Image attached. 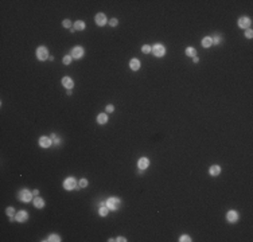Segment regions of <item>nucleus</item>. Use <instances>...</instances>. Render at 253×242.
Wrapping results in <instances>:
<instances>
[{
    "mask_svg": "<svg viewBox=\"0 0 253 242\" xmlns=\"http://www.w3.org/2000/svg\"><path fill=\"white\" fill-rule=\"evenodd\" d=\"M33 191H30L27 190V188H23V190H20L18 192V199L19 201H22L24 202V203H28L31 199H33Z\"/></svg>",
    "mask_w": 253,
    "mask_h": 242,
    "instance_id": "1",
    "label": "nucleus"
},
{
    "mask_svg": "<svg viewBox=\"0 0 253 242\" xmlns=\"http://www.w3.org/2000/svg\"><path fill=\"white\" fill-rule=\"evenodd\" d=\"M120 203H121V201L119 198H116V196H110V198H108V201H107V207L109 210H112V211H116V210H119V207H120Z\"/></svg>",
    "mask_w": 253,
    "mask_h": 242,
    "instance_id": "2",
    "label": "nucleus"
},
{
    "mask_svg": "<svg viewBox=\"0 0 253 242\" xmlns=\"http://www.w3.org/2000/svg\"><path fill=\"white\" fill-rule=\"evenodd\" d=\"M152 54L155 55V57H158V58H162L163 55L166 54V48H164V46L162 43H156V44H154L152 46Z\"/></svg>",
    "mask_w": 253,
    "mask_h": 242,
    "instance_id": "3",
    "label": "nucleus"
},
{
    "mask_svg": "<svg viewBox=\"0 0 253 242\" xmlns=\"http://www.w3.org/2000/svg\"><path fill=\"white\" fill-rule=\"evenodd\" d=\"M63 187L67 191L74 190V188L77 187V180L74 179L73 176H69V178H66V179L63 180Z\"/></svg>",
    "mask_w": 253,
    "mask_h": 242,
    "instance_id": "4",
    "label": "nucleus"
},
{
    "mask_svg": "<svg viewBox=\"0 0 253 242\" xmlns=\"http://www.w3.org/2000/svg\"><path fill=\"white\" fill-rule=\"evenodd\" d=\"M37 58L39 59V61H46L47 58H50L47 48L44 47V46H39V47L37 48Z\"/></svg>",
    "mask_w": 253,
    "mask_h": 242,
    "instance_id": "5",
    "label": "nucleus"
},
{
    "mask_svg": "<svg viewBox=\"0 0 253 242\" xmlns=\"http://www.w3.org/2000/svg\"><path fill=\"white\" fill-rule=\"evenodd\" d=\"M250 24H252V20L248 16H242V18L238 19V27L242 30H248L250 28Z\"/></svg>",
    "mask_w": 253,
    "mask_h": 242,
    "instance_id": "6",
    "label": "nucleus"
},
{
    "mask_svg": "<svg viewBox=\"0 0 253 242\" xmlns=\"http://www.w3.org/2000/svg\"><path fill=\"white\" fill-rule=\"evenodd\" d=\"M84 54H85V50L81 46H76V47L71 50V58H74V59H81L82 57H84Z\"/></svg>",
    "mask_w": 253,
    "mask_h": 242,
    "instance_id": "7",
    "label": "nucleus"
},
{
    "mask_svg": "<svg viewBox=\"0 0 253 242\" xmlns=\"http://www.w3.org/2000/svg\"><path fill=\"white\" fill-rule=\"evenodd\" d=\"M94 20H96V24H97V26H100V27H101V26H105V24H107V22H108L107 15L103 14V12H98V14L96 15Z\"/></svg>",
    "mask_w": 253,
    "mask_h": 242,
    "instance_id": "8",
    "label": "nucleus"
},
{
    "mask_svg": "<svg viewBox=\"0 0 253 242\" xmlns=\"http://www.w3.org/2000/svg\"><path fill=\"white\" fill-rule=\"evenodd\" d=\"M38 143H39V147H42V148H49V147H51L53 140L50 139V137H46V136H42V137H39V140H38Z\"/></svg>",
    "mask_w": 253,
    "mask_h": 242,
    "instance_id": "9",
    "label": "nucleus"
},
{
    "mask_svg": "<svg viewBox=\"0 0 253 242\" xmlns=\"http://www.w3.org/2000/svg\"><path fill=\"white\" fill-rule=\"evenodd\" d=\"M238 218H240V215L236 210H230V211L226 214V219H227V222H230V223H236V222L238 221Z\"/></svg>",
    "mask_w": 253,
    "mask_h": 242,
    "instance_id": "10",
    "label": "nucleus"
},
{
    "mask_svg": "<svg viewBox=\"0 0 253 242\" xmlns=\"http://www.w3.org/2000/svg\"><path fill=\"white\" fill-rule=\"evenodd\" d=\"M150 167V159L148 158H140L139 161H137V168L141 169V171H144V169H147Z\"/></svg>",
    "mask_w": 253,
    "mask_h": 242,
    "instance_id": "11",
    "label": "nucleus"
},
{
    "mask_svg": "<svg viewBox=\"0 0 253 242\" xmlns=\"http://www.w3.org/2000/svg\"><path fill=\"white\" fill-rule=\"evenodd\" d=\"M27 218H28V213H27V211H24V210H22V211L16 213V215H15V219L18 221V222H26Z\"/></svg>",
    "mask_w": 253,
    "mask_h": 242,
    "instance_id": "12",
    "label": "nucleus"
},
{
    "mask_svg": "<svg viewBox=\"0 0 253 242\" xmlns=\"http://www.w3.org/2000/svg\"><path fill=\"white\" fill-rule=\"evenodd\" d=\"M62 85L65 86L66 89H73L74 88V81L73 78H70V77H63L62 78Z\"/></svg>",
    "mask_w": 253,
    "mask_h": 242,
    "instance_id": "13",
    "label": "nucleus"
},
{
    "mask_svg": "<svg viewBox=\"0 0 253 242\" xmlns=\"http://www.w3.org/2000/svg\"><path fill=\"white\" fill-rule=\"evenodd\" d=\"M129 67H131V70H133V71H137V70L140 69V61L137 58H133L129 61Z\"/></svg>",
    "mask_w": 253,
    "mask_h": 242,
    "instance_id": "14",
    "label": "nucleus"
},
{
    "mask_svg": "<svg viewBox=\"0 0 253 242\" xmlns=\"http://www.w3.org/2000/svg\"><path fill=\"white\" fill-rule=\"evenodd\" d=\"M33 202H34V206H35L37 209H43L44 207V199L40 198V196H35Z\"/></svg>",
    "mask_w": 253,
    "mask_h": 242,
    "instance_id": "15",
    "label": "nucleus"
},
{
    "mask_svg": "<svg viewBox=\"0 0 253 242\" xmlns=\"http://www.w3.org/2000/svg\"><path fill=\"white\" fill-rule=\"evenodd\" d=\"M209 174L211 176H218L221 174V167H220V165H217V164L211 165V167H210V169H209Z\"/></svg>",
    "mask_w": 253,
    "mask_h": 242,
    "instance_id": "16",
    "label": "nucleus"
},
{
    "mask_svg": "<svg viewBox=\"0 0 253 242\" xmlns=\"http://www.w3.org/2000/svg\"><path fill=\"white\" fill-rule=\"evenodd\" d=\"M97 122H98L100 125H104L108 122V114L105 113H100L98 116H97Z\"/></svg>",
    "mask_w": 253,
    "mask_h": 242,
    "instance_id": "17",
    "label": "nucleus"
},
{
    "mask_svg": "<svg viewBox=\"0 0 253 242\" xmlns=\"http://www.w3.org/2000/svg\"><path fill=\"white\" fill-rule=\"evenodd\" d=\"M201 44H202V47H205V48H209V47H211V46H213V42H211V38H210V37H206V38H203V39H202V42H201Z\"/></svg>",
    "mask_w": 253,
    "mask_h": 242,
    "instance_id": "18",
    "label": "nucleus"
},
{
    "mask_svg": "<svg viewBox=\"0 0 253 242\" xmlns=\"http://www.w3.org/2000/svg\"><path fill=\"white\" fill-rule=\"evenodd\" d=\"M85 28H86V24H85V22H82V20H77V22L74 23V30L84 31Z\"/></svg>",
    "mask_w": 253,
    "mask_h": 242,
    "instance_id": "19",
    "label": "nucleus"
},
{
    "mask_svg": "<svg viewBox=\"0 0 253 242\" xmlns=\"http://www.w3.org/2000/svg\"><path fill=\"white\" fill-rule=\"evenodd\" d=\"M186 55L187 57H190V58H194V57H197V50H195L194 47H187L186 48Z\"/></svg>",
    "mask_w": 253,
    "mask_h": 242,
    "instance_id": "20",
    "label": "nucleus"
},
{
    "mask_svg": "<svg viewBox=\"0 0 253 242\" xmlns=\"http://www.w3.org/2000/svg\"><path fill=\"white\" fill-rule=\"evenodd\" d=\"M46 241H50V242H61L62 239H61V237H59L58 234H51V235H49V238L46 239Z\"/></svg>",
    "mask_w": 253,
    "mask_h": 242,
    "instance_id": "21",
    "label": "nucleus"
},
{
    "mask_svg": "<svg viewBox=\"0 0 253 242\" xmlns=\"http://www.w3.org/2000/svg\"><path fill=\"white\" fill-rule=\"evenodd\" d=\"M108 211H109V209H108L107 206H100L98 214H100L101 216H107V215H108Z\"/></svg>",
    "mask_w": 253,
    "mask_h": 242,
    "instance_id": "22",
    "label": "nucleus"
},
{
    "mask_svg": "<svg viewBox=\"0 0 253 242\" xmlns=\"http://www.w3.org/2000/svg\"><path fill=\"white\" fill-rule=\"evenodd\" d=\"M6 214H7L8 216H15V215H16L14 207H7V210H6Z\"/></svg>",
    "mask_w": 253,
    "mask_h": 242,
    "instance_id": "23",
    "label": "nucleus"
},
{
    "mask_svg": "<svg viewBox=\"0 0 253 242\" xmlns=\"http://www.w3.org/2000/svg\"><path fill=\"white\" fill-rule=\"evenodd\" d=\"M141 51H143L144 54H150V53L152 51V47H151V46H148V44H144L143 47H141Z\"/></svg>",
    "mask_w": 253,
    "mask_h": 242,
    "instance_id": "24",
    "label": "nucleus"
},
{
    "mask_svg": "<svg viewBox=\"0 0 253 242\" xmlns=\"http://www.w3.org/2000/svg\"><path fill=\"white\" fill-rule=\"evenodd\" d=\"M221 40H222V38H221L220 35H214V37L211 38V42H213V44H220Z\"/></svg>",
    "mask_w": 253,
    "mask_h": 242,
    "instance_id": "25",
    "label": "nucleus"
},
{
    "mask_svg": "<svg viewBox=\"0 0 253 242\" xmlns=\"http://www.w3.org/2000/svg\"><path fill=\"white\" fill-rule=\"evenodd\" d=\"M179 242H191V237L190 235H180Z\"/></svg>",
    "mask_w": 253,
    "mask_h": 242,
    "instance_id": "26",
    "label": "nucleus"
},
{
    "mask_svg": "<svg viewBox=\"0 0 253 242\" xmlns=\"http://www.w3.org/2000/svg\"><path fill=\"white\" fill-rule=\"evenodd\" d=\"M51 140H53V143H54L55 145H58V144L61 143V139H59V137L55 135V133H53V135H51Z\"/></svg>",
    "mask_w": 253,
    "mask_h": 242,
    "instance_id": "27",
    "label": "nucleus"
},
{
    "mask_svg": "<svg viewBox=\"0 0 253 242\" xmlns=\"http://www.w3.org/2000/svg\"><path fill=\"white\" fill-rule=\"evenodd\" d=\"M71 24H73V23L70 22L69 19H65V20L62 22V26L65 27V28H71Z\"/></svg>",
    "mask_w": 253,
    "mask_h": 242,
    "instance_id": "28",
    "label": "nucleus"
},
{
    "mask_svg": "<svg viewBox=\"0 0 253 242\" xmlns=\"http://www.w3.org/2000/svg\"><path fill=\"white\" fill-rule=\"evenodd\" d=\"M71 55H65V57H63V63H65V65H70V63H71Z\"/></svg>",
    "mask_w": 253,
    "mask_h": 242,
    "instance_id": "29",
    "label": "nucleus"
},
{
    "mask_svg": "<svg viewBox=\"0 0 253 242\" xmlns=\"http://www.w3.org/2000/svg\"><path fill=\"white\" fill-rule=\"evenodd\" d=\"M80 187H82V188L88 187V180H86V179H81L80 180Z\"/></svg>",
    "mask_w": 253,
    "mask_h": 242,
    "instance_id": "30",
    "label": "nucleus"
},
{
    "mask_svg": "<svg viewBox=\"0 0 253 242\" xmlns=\"http://www.w3.org/2000/svg\"><path fill=\"white\" fill-rule=\"evenodd\" d=\"M245 37L248 38V39H250V38L253 37V31H252V30H250V28H248V30H246V31H245Z\"/></svg>",
    "mask_w": 253,
    "mask_h": 242,
    "instance_id": "31",
    "label": "nucleus"
},
{
    "mask_svg": "<svg viewBox=\"0 0 253 242\" xmlns=\"http://www.w3.org/2000/svg\"><path fill=\"white\" fill-rule=\"evenodd\" d=\"M109 24H110V26H112V27H116V26H117V24H119V20H117V19H116V18H113V19H110V22H109Z\"/></svg>",
    "mask_w": 253,
    "mask_h": 242,
    "instance_id": "32",
    "label": "nucleus"
},
{
    "mask_svg": "<svg viewBox=\"0 0 253 242\" xmlns=\"http://www.w3.org/2000/svg\"><path fill=\"white\" fill-rule=\"evenodd\" d=\"M105 110H107L108 113H112V112H113V110H114V106H113V105H108V106H107V109H105Z\"/></svg>",
    "mask_w": 253,
    "mask_h": 242,
    "instance_id": "33",
    "label": "nucleus"
},
{
    "mask_svg": "<svg viewBox=\"0 0 253 242\" xmlns=\"http://www.w3.org/2000/svg\"><path fill=\"white\" fill-rule=\"evenodd\" d=\"M116 241H119V242H125V241H127V238H124V237H117V238H116Z\"/></svg>",
    "mask_w": 253,
    "mask_h": 242,
    "instance_id": "34",
    "label": "nucleus"
},
{
    "mask_svg": "<svg viewBox=\"0 0 253 242\" xmlns=\"http://www.w3.org/2000/svg\"><path fill=\"white\" fill-rule=\"evenodd\" d=\"M193 61H194V63H198L199 62V58H198V57H194V58H193Z\"/></svg>",
    "mask_w": 253,
    "mask_h": 242,
    "instance_id": "35",
    "label": "nucleus"
},
{
    "mask_svg": "<svg viewBox=\"0 0 253 242\" xmlns=\"http://www.w3.org/2000/svg\"><path fill=\"white\" fill-rule=\"evenodd\" d=\"M33 194L35 195V196H38V195H39V191H38V190H34V191H33Z\"/></svg>",
    "mask_w": 253,
    "mask_h": 242,
    "instance_id": "36",
    "label": "nucleus"
}]
</instances>
